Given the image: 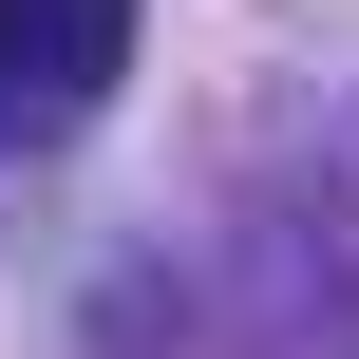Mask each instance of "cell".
<instances>
[{
	"instance_id": "1",
	"label": "cell",
	"mask_w": 359,
	"mask_h": 359,
	"mask_svg": "<svg viewBox=\"0 0 359 359\" xmlns=\"http://www.w3.org/2000/svg\"><path fill=\"white\" fill-rule=\"evenodd\" d=\"M114 57H133V0H0V95L95 114V95H114Z\"/></svg>"
}]
</instances>
